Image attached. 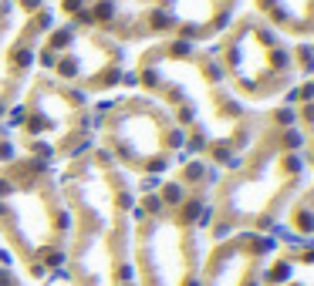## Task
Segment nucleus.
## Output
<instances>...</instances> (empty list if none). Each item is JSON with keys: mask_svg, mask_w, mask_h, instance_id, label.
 <instances>
[{"mask_svg": "<svg viewBox=\"0 0 314 286\" xmlns=\"http://www.w3.org/2000/svg\"><path fill=\"white\" fill-rule=\"evenodd\" d=\"M135 84L172 115L193 158L223 172L247 148L257 115L226 88L213 54L186 41H152L135 54Z\"/></svg>", "mask_w": 314, "mask_h": 286, "instance_id": "f257e3e1", "label": "nucleus"}, {"mask_svg": "<svg viewBox=\"0 0 314 286\" xmlns=\"http://www.w3.org/2000/svg\"><path fill=\"white\" fill-rule=\"evenodd\" d=\"M68 202V286H135L132 212L135 182L91 145L57 168Z\"/></svg>", "mask_w": 314, "mask_h": 286, "instance_id": "f03ea898", "label": "nucleus"}, {"mask_svg": "<svg viewBox=\"0 0 314 286\" xmlns=\"http://www.w3.org/2000/svg\"><path fill=\"white\" fill-rule=\"evenodd\" d=\"M304 152L301 132L291 108H270L257 115L247 148L233 165L216 172L210 188L206 242L233 232H267L281 226L287 206L304 188Z\"/></svg>", "mask_w": 314, "mask_h": 286, "instance_id": "7ed1b4c3", "label": "nucleus"}, {"mask_svg": "<svg viewBox=\"0 0 314 286\" xmlns=\"http://www.w3.org/2000/svg\"><path fill=\"white\" fill-rule=\"evenodd\" d=\"M213 178L216 168L190 158L159 182L135 188V286H200Z\"/></svg>", "mask_w": 314, "mask_h": 286, "instance_id": "20e7f679", "label": "nucleus"}, {"mask_svg": "<svg viewBox=\"0 0 314 286\" xmlns=\"http://www.w3.org/2000/svg\"><path fill=\"white\" fill-rule=\"evenodd\" d=\"M71 216L57 182V168L31 155H14L0 165V246L34 283L65 276Z\"/></svg>", "mask_w": 314, "mask_h": 286, "instance_id": "39448f33", "label": "nucleus"}, {"mask_svg": "<svg viewBox=\"0 0 314 286\" xmlns=\"http://www.w3.org/2000/svg\"><path fill=\"white\" fill-rule=\"evenodd\" d=\"M95 148L115 168L139 178H162L179 165L182 132L156 98L142 91L115 94L95 118Z\"/></svg>", "mask_w": 314, "mask_h": 286, "instance_id": "423d86ee", "label": "nucleus"}, {"mask_svg": "<svg viewBox=\"0 0 314 286\" xmlns=\"http://www.w3.org/2000/svg\"><path fill=\"white\" fill-rule=\"evenodd\" d=\"M14 115V145L21 155H31L51 168L68 165L71 158L95 145L98 111L88 94L68 88L65 81L37 71L24 88Z\"/></svg>", "mask_w": 314, "mask_h": 286, "instance_id": "0eeeda50", "label": "nucleus"}, {"mask_svg": "<svg viewBox=\"0 0 314 286\" xmlns=\"http://www.w3.org/2000/svg\"><path fill=\"white\" fill-rule=\"evenodd\" d=\"M223 74L226 88L243 105H267L294 91L301 67L291 41H284L257 14H236L233 24L216 37L210 51Z\"/></svg>", "mask_w": 314, "mask_h": 286, "instance_id": "6e6552de", "label": "nucleus"}, {"mask_svg": "<svg viewBox=\"0 0 314 286\" xmlns=\"http://www.w3.org/2000/svg\"><path fill=\"white\" fill-rule=\"evenodd\" d=\"M37 71L65 81L81 94H108L129 77L125 44L98 27L54 21L37 47Z\"/></svg>", "mask_w": 314, "mask_h": 286, "instance_id": "1a4fd4ad", "label": "nucleus"}, {"mask_svg": "<svg viewBox=\"0 0 314 286\" xmlns=\"http://www.w3.org/2000/svg\"><path fill=\"white\" fill-rule=\"evenodd\" d=\"M57 21L47 0H0V125L37 74V47Z\"/></svg>", "mask_w": 314, "mask_h": 286, "instance_id": "9d476101", "label": "nucleus"}, {"mask_svg": "<svg viewBox=\"0 0 314 286\" xmlns=\"http://www.w3.org/2000/svg\"><path fill=\"white\" fill-rule=\"evenodd\" d=\"M277 239L267 232H233L206 242L200 286H264V269Z\"/></svg>", "mask_w": 314, "mask_h": 286, "instance_id": "9b49d317", "label": "nucleus"}, {"mask_svg": "<svg viewBox=\"0 0 314 286\" xmlns=\"http://www.w3.org/2000/svg\"><path fill=\"white\" fill-rule=\"evenodd\" d=\"M264 286H314V239L277 242L264 269Z\"/></svg>", "mask_w": 314, "mask_h": 286, "instance_id": "f8f14e48", "label": "nucleus"}, {"mask_svg": "<svg viewBox=\"0 0 314 286\" xmlns=\"http://www.w3.org/2000/svg\"><path fill=\"white\" fill-rule=\"evenodd\" d=\"M254 14L270 24L284 41H311L314 37V0H250Z\"/></svg>", "mask_w": 314, "mask_h": 286, "instance_id": "ddd939ff", "label": "nucleus"}, {"mask_svg": "<svg viewBox=\"0 0 314 286\" xmlns=\"http://www.w3.org/2000/svg\"><path fill=\"white\" fill-rule=\"evenodd\" d=\"M294 125L301 132V152H304V165L307 172H314V81L301 84L294 94Z\"/></svg>", "mask_w": 314, "mask_h": 286, "instance_id": "4468645a", "label": "nucleus"}, {"mask_svg": "<svg viewBox=\"0 0 314 286\" xmlns=\"http://www.w3.org/2000/svg\"><path fill=\"white\" fill-rule=\"evenodd\" d=\"M281 226L291 232L294 239H314V185L311 188L304 185L301 192L294 196V202L287 206V212H284Z\"/></svg>", "mask_w": 314, "mask_h": 286, "instance_id": "2eb2a0df", "label": "nucleus"}, {"mask_svg": "<svg viewBox=\"0 0 314 286\" xmlns=\"http://www.w3.org/2000/svg\"><path fill=\"white\" fill-rule=\"evenodd\" d=\"M17 155V145H14V135L7 125H0V165L7 162V158H14Z\"/></svg>", "mask_w": 314, "mask_h": 286, "instance_id": "dca6fc26", "label": "nucleus"}, {"mask_svg": "<svg viewBox=\"0 0 314 286\" xmlns=\"http://www.w3.org/2000/svg\"><path fill=\"white\" fill-rule=\"evenodd\" d=\"M0 286H24V279L17 276V269L7 266L4 259H0Z\"/></svg>", "mask_w": 314, "mask_h": 286, "instance_id": "f3484780", "label": "nucleus"}, {"mask_svg": "<svg viewBox=\"0 0 314 286\" xmlns=\"http://www.w3.org/2000/svg\"><path fill=\"white\" fill-rule=\"evenodd\" d=\"M0 259H4V246H0Z\"/></svg>", "mask_w": 314, "mask_h": 286, "instance_id": "a211bd4d", "label": "nucleus"}]
</instances>
